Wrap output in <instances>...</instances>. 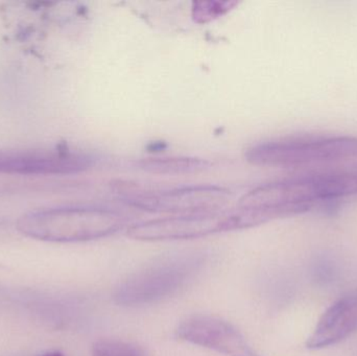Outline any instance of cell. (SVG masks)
Returning a JSON list of instances; mask_svg holds the SVG:
<instances>
[{
  "label": "cell",
  "instance_id": "cell-1",
  "mask_svg": "<svg viewBox=\"0 0 357 356\" xmlns=\"http://www.w3.org/2000/svg\"><path fill=\"white\" fill-rule=\"evenodd\" d=\"M125 225V217L110 209L68 207L27 213L17 222V229L35 240L79 242L113 235Z\"/></svg>",
  "mask_w": 357,
  "mask_h": 356
},
{
  "label": "cell",
  "instance_id": "cell-2",
  "mask_svg": "<svg viewBox=\"0 0 357 356\" xmlns=\"http://www.w3.org/2000/svg\"><path fill=\"white\" fill-rule=\"evenodd\" d=\"M245 159L262 167H298L357 156V138L351 136H301L258 142Z\"/></svg>",
  "mask_w": 357,
  "mask_h": 356
},
{
  "label": "cell",
  "instance_id": "cell-3",
  "mask_svg": "<svg viewBox=\"0 0 357 356\" xmlns=\"http://www.w3.org/2000/svg\"><path fill=\"white\" fill-rule=\"evenodd\" d=\"M247 229L241 209L195 215H172L135 224L127 235L140 242L195 240L212 234Z\"/></svg>",
  "mask_w": 357,
  "mask_h": 356
},
{
  "label": "cell",
  "instance_id": "cell-4",
  "mask_svg": "<svg viewBox=\"0 0 357 356\" xmlns=\"http://www.w3.org/2000/svg\"><path fill=\"white\" fill-rule=\"evenodd\" d=\"M201 265L195 258L171 259L134 274L115 290L121 307L150 304L172 296L182 288Z\"/></svg>",
  "mask_w": 357,
  "mask_h": 356
},
{
  "label": "cell",
  "instance_id": "cell-5",
  "mask_svg": "<svg viewBox=\"0 0 357 356\" xmlns=\"http://www.w3.org/2000/svg\"><path fill=\"white\" fill-rule=\"evenodd\" d=\"M121 192L133 206L174 215L216 212L224 210L230 201L229 190L212 185L189 186L160 192L134 189Z\"/></svg>",
  "mask_w": 357,
  "mask_h": 356
},
{
  "label": "cell",
  "instance_id": "cell-6",
  "mask_svg": "<svg viewBox=\"0 0 357 356\" xmlns=\"http://www.w3.org/2000/svg\"><path fill=\"white\" fill-rule=\"evenodd\" d=\"M94 159L71 150H0V173L70 175L87 171Z\"/></svg>",
  "mask_w": 357,
  "mask_h": 356
},
{
  "label": "cell",
  "instance_id": "cell-7",
  "mask_svg": "<svg viewBox=\"0 0 357 356\" xmlns=\"http://www.w3.org/2000/svg\"><path fill=\"white\" fill-rule=\"evenodd\" d=\"M181 340L226 356H260L232 324L212 316L187 318L177 328Z\"/></svg>",
  "mask_w": 357,
  "mask_h": 356
},
{
  "label": "cell",
  "instance_id": "cell-8",
  "mask_svg": "<svg viewBox=\"0 0 357 356\" xmlns=\"http://www.w3.org/2000/svg\"><path fill=\"white\" fill-rule=\"evenodd\" d=\"M357 332V288L335 301L321 316L306 341L308 349H323L339 344Z\"/></svg>",
  "mask_w": 357,
  "mask_h": 356
},
{
  "label": "cell",
  "instance_id": "cell-9",
  "mask_svg": "<svg viewBox=\"0 0 357 356\" xmlns=\"http://www.w3.org/2000/svg\"><path fill=\"white\" fill-rule=\"evenodd\" d=\"M211 165L209 161L190 157H163L139 161L140 169L154 173H189L207 169Z\"/></svg>",
  "mask_w": 357,
  "mask_h": 356
},
{
  "label": "cell",
  "instance_id": "cell-10",
  "mask_svg": "<svg viewBox=\"0 0 357 356\" xmlns=\"http://www.w3.org/2000/svg\"><path fill=\"white\" fill-rule=\"evenodd\" d=\"M92 356H146L144 349L133 343L116 339H102L93 343Z\"/></svg>",
  "mask_w": 357,
  "mask_h": 356
},
{
  "label": "cell",
  "instance_id": "cell-11",
  "mask_svg": "<svg viewBox=\"0 0 357 356\" xmlns=\"http://www.w3.org/2000/svg\"><path fill=\"white\" fill-rule=\"evenodd\" d=\"M195 6L193 17L197 21L201 18L204 22L208 18L215 17L218 14L222 15V10H227L230 8V2H197Z\"/></svg>",
  "mask_w": 357,
  "mask_h": 356
},
{
  "label": "cell",
  "instance_id": "cell-12",
  "mask_svg": "<svg viewBox=\"0 0 357 356\" xmlns=\"http://www.w3.org/2000/svg\"><path fill=\"white\" fill-rule=\"evenodd\" d=\"M45 356H63V355L59 353H50V355H46Z\"/></svg>",
  "mask_w": 357,
  "mask_h": 356
}]
</instances>
